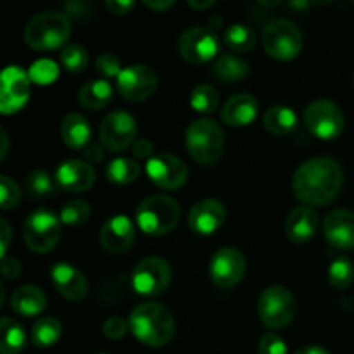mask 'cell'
Returning <instances> with one entry per match:
<instances>
[{
	"instance_id": "38",
	"label": "cell",
	"mask_w": 354,
	"mask_h": 354,
	"mask_svg": "<svg viewBox=\"0 0 354 354\" xmlns=\"http://www.w3.org/2000/svg\"><path fill=\"white\" fill-rule=\"evenodd\" d=\"M30 80L37 85H50L52 82H55L59 76V68L55 62L48 61V59H41L37 61L28 71Z\"/></svg>"
},
{
	"instance_id": "31",
	"label": "cell",
	"mask_w": 354,
	"mask_h": 354,
	"mask_svg": "<svg viewBox=\"0 0 354 354\" xmlns=\"http://www.w3.org/2000/svg\"><path fill=\"white\" fill-rule=\"evenodd\" d=\"M223 41L234 52L244 54L256 47V33L245 24H232L223 31Z\"/></svg>"
},
{
	"instance_id": "25",
	"label": "cell",
	"mask_w": 354,
	"mask_h": 354,
	"mask_svg": "<svg viewBox=\"0 0 354 354\" xmlns=\"http://www.w3.org/2000/svg\"><path fill=\"white\" fill-rule=\"evenodd\" d=\"M61 137L64 144L75 151L86 149L92 137L88 120L80 113H69L61 123Z\"/></svg>"
},
{
	"instance_id": "50",
	"label": "cell",
	"mask_w": 354,
	"mask_h": 354,
	"mask_svg": "<svg viewBox=\"0 0 354 354\" xmlns=\"http://www.w3.org/2000/svg\"><path fill=\"white\" fill-rule=\"evenodd\" d=\"M296 354H330L327 349L320 348V346H306V348H301Z\"/></svg>"
},
{
	"instance_id": "13",
	"label": "cell",
	"mask_w": 354,
	"mask_h": 354,
	"mask_svg": "<svg viewBox=\"0 0 354 354\" xmlns=\"http://www.w3.org/2000/svg\"><path fill=\"white\" fill-rule=\"evenodd\" d=\"M245 273V258L239 249L221 248L209 261V279L220 289H232Z\"/></svg>"
},
{
	"instance_id": "10",
	"label": "cell",
	"mask_w": 354,
	"mask_h": 354,
	"mask_svg": "<svg viewBox=\"0 0 354 354\" xmlns=\"http://www.w3.org/2000/svg\"><path fill=\"white\" fill-rule=\"evenodd\" d=\"M171 283V266L166 259L151 256L138 263L131 273V286L140 296H159Z\"/></svg>"
},
{
	"instance_id": "14",
	"label": "cell",
	"mask_w": 354,
	"mask_h": 354,
	"mask_svg": "<svg viewBox=\"0 0 354 354\" xmlns=\"http://www.w3.org/2000/svg\"><path fill=\"white\" fill-rule=\"evenodd\" d=\"M158 75L151 66L131 64L118 76V90L127 100L140 102L152 97L158 88Z\"/></svg>"
},
{
	"instance_id": "9",
	"label": "cell",
	"mask_w": 354,
	"mask_h": 354,
	"mask_svg": "<svg viewBox=\"0 0 354 354\" xmlns=\"http://www.w3.org/2000/svg\"><path fill=\"white\" fill-rule=\"evenodd\" d=\"M304 124L315 137L322 138V140H334L344 130L346 118L337 104L327 99H320L306 107Z\"/></svg>"
},
{
	"instance_id": "8",
	"label": "cell",
	"mask_w": 354,
	"mask_h": 354,
	"mask_svg": "<svg viewBox=\"0 0 354 354\" xmlns=\"http://www.w3.org/2000/svg\"><path fill=\"white\" fill-rule=\"evenodd\" d=\"M258 315L263 325L268 328L287 327L296 315V299L292 292L282 286L265 289L258 301Z\"/></svg>"
},
{
	"instance_id": "17",
	"label": "cell",
	"mask_w": 354,
	"mask_h": 354,
	"mask_svg": "<svg viewBox=\"0 0 354 354\" xmlns=\"http://www.w3.org/2000/svg\"><path fill=\"white\" fill-rule=\"evenodd\" d=\"M227 220L225 204L216 199H203L189 213V227L197 235H211L220 230Z\"/></svg>"
},
{
	"instance_id": "7",
	"label": "cell",
	"mask_w": 354,
	"mask_h": 354,
	"mask_svg": "<svg viewBox=\"0 0 354 354\" xmlns=\"http://www.w3.org/2000/svg\"><path fill=\"white\" fill-rule=\"evenodd\" d=\"M61 220L47 209L33 211L23 227L24 242L37 254H47L61 239Z\"/></svg>"
},
{
	"instance_id": "19",
	"label": "cell",
	"mask_w": 354,
	"mask_h": 354,
	"mask_svg": "<svg viewBox=\"0 0 354 354\" xmlns=\"http://www.w3.org/2000/svg\"><path fill=\"white\" fill-rule=\"evenodd\" d=\"M95 182V169L82 159H68L55 169V183L66 192H85Z\"/></svg>"
},
{
	"instance_id": "30",
	"label": "cell",
	"mask_w": 354,
	"mask_h": 354,
	"mask_svg": "<svg viewBox=\"0 0 354 354\" xmlns=\"http://www.w3.org/2000/svg\"><path fill=\"white\" fill-rule=\"evenodd\" d=\"M62 325L57 318L45 317L35 322L31 328V342L37 348H52L61 339Z\"/></svg>"
},
{
	"instance_id": "2",
	"label": "cell",
	"mask_w": 354,
	"mask_h": 354,
	"mask_svg": "<svg viewBox=\"0 0 354 354\" xmlns=\"http://www.w3.org/2000/svg\"><path fill=\"white\" fill-rule=\"evenodd\" d=\"M130 330L137 341L151 348L168 344L175 334V318L171 311L159 303H142L131 311Z\"/></svg>"
},
{
	"instance_id": "45",
	"label": "cell",
	"mask_w": 354,
	"mask_h": 354,
	"mask_svg": "<svg viewBox=\"0 0 354 354\" xmlns=\"http://www.w3.org/2000/svg\"><path fill=\"white\" fill-rule=\"evenodd\" d=\"M135 3L133 2H118V0H107L106 2V9L109 10L111 14H114V16H124V14L130 12L131 9H133Z\"/></svg>"
},
{
	"instance_id": "52",
	"label": "cell",
	"mask_w": 354,
	"mask_h": 354,
	"mask_svg": "<svg viewBox=\"0 0 354 354\" xmlns=\"http://www.w3.org/2000/svg\"><path fill=\"white\" fill-rule=\"evenodd\" d=\"M2 154H0V159H6L7 156V151H9V135H7L6 128H2Z\"/></svg>"
},
{
	"instance_id": "20",
	"label": "cell",
	"mask_w": 354,
	"mask_h": 354,
	"mask_svg": "<svg viewBox=\"0 0 354 354\" xmlns=\"http://www.w3.org/2000/svg\"><path fill=\"white\" fill-rule=\"evenodd\" d=\"M135 241L133 221L128 216L118 214L109 218L100 230V244L111 254H121L128 251Z\"/></svg>"
},
{
	"instance_id": "48",
	"label": "cell",
	"mask_w": 354,
	"mask_h": 354,
	"mask_svg": "<svg viewBox=\"0 0 354 354\" xmlns=\"http://www.w3.org/2000/svg\"><path fill=\"white\" fill-rule=\"evenodd\" d=\"M144 3H145V7L156 10V12H162V10H168L169 7L175 6V2H173V0H161V2H149V0H145Z\"/></svg>"
},
{
	"instance_id": "16",
	"label": "cell",
	"mask_w": 354,
	"mask_h": 354,
	"mask_svg": "<svg viewBox=\"0 0 354 354\" xmlns=\"http://www.w3.org/2000/svg\"><path fill=\"white\" fill-rule=\"evenodd\" d=\"M147 175L154 185L165 190H176L185 185L189 178V168L180 158L173 154H159L149 159Z\"/></svg>"
},
{
	"instance_id": "34",
	"label": "cell",
	"mask_w": 354,
	"mask_h": 354,
	"mask_svg": "<svg viewBox=\"0 0 354 354\" xmlns=\"http://www.w3.org/2000/svg\"><path fill=\"white\" fill-rule=\"evenodd\" d=\"M24 189H26V194L31 199H44V197H50L54 194L55 185L54 180L48 176L47 171L33 169L24 180Z\"/></svg>"
},
{
	"instance_id": "36",
	"label": "cell",
	"mask_w": 354,
	"mask_h": 354,
	"mask_svg": "<svg viewBox=\"0 0 354 354\" xmlns=\"http://www.w3.org/2000/svg\"><path fill=\"white\" fill-rule=\"evenodd\" d=\"M61 64L69 73H82L88 66V50L80 44H69L61 52Z\"/></svg>"
},
{
	"instance_id": "51",
	"label": "cell",
	"mask_w": 354,
	"mask_h": 354,
	"mask_svg": "<svg viewBox=\"0 0 354 354\" xmlns=\"http://www.w3.org/2000/svg\"><path fill=\"white\" fill-rule=\"evenodd\" d=\"M214 0H204V2H196V0H189V7L197 10H204V9H209V7L214 6Z\"/></svg>"
},
{
	"instance_id": "24",
	"label": "cell",
	"mask_w": 354,
	"mask_h": 354,
	"mask_svg": "<svg viewBox=\"0 0 354 354\" xmlns=\"http://www.w3.org/2000/svg\"><path fill=\"white\" fill-rule=\"evenodd\" d=\"M47 308V296L35 286H23L10 296V310L21 317H38Z\"/></svg>"
},
{
	"instance_id": "53",
	"label": "cell",
	"mask_w": 354,
	"mask_h": 354,
	"mask_svg": "<svg viewBox=\"0 0 354 354\" xmlns=\"http://www.w3.org/2000/svg\"><path fill=\"white\" fill-rule=\"evenodd\" d=\"M93 354H109V353H93Z\"/></svg>"
},
{
	"instance_id": "29",
	"label": "cell",
	"mask_w": 354,
	"mask_h": 354,
	"mask_svg": "<svg viewBox=\"0 0 354 354\" xmlns=\"http://www.w3.org/2000/svg\"><path fill=\"white\" fill-rule=\"evenodd\" d=\"M26 348V332L9 317L0 320V354H19Z\"/></svg>"
},
{
	"instance_id": "3",
	"label": "cell",
	"mask_w": 354,
	"mask_h": 354,
	"mask_svg": "<svg viewBox=\"0 0 354 354\" xmlns=\"http://www.w3.org/2000/svg\"><path fill=\"white\" fill-rule=\"evenodd\" d=\"M24 41L35 50H54L62 47L71 37V23L64 12L44 10L28 21Z\"/></svg>"
},
{
	"instance_id": "33",
	"label": "cell",
	"mask_w": 354,
	"mask_h": 354,
	"mask_svg": "<svg viewBox=\"0 0 354 354\" xmlns=\"http://www.w3.org/2000/svg\"><path fill=\"white\" fill-rule=\"evenodd\" d=\"M218 104H220V95H218L216 88L207 85V83L197 85L192 90V93H190V106L194 107V111L201 114L214 113Z\"/></svg>"
},
{
	"instance_id": "28",
	"label": "cell",
	"mask_w": 354,
	"mask_h": 354,
	"mask_svg": "<svg viewBox=\"0 0 354 354\" xmlns=\"http://www.w3.org/2000/svg\"><path fill=\"white\" fill-rule=\"evenodd\" d=\"M263 124L273 135H289L297 127V114L286 106H273L263 116Z\"/></svg>"
},
{
	"instance_id": "43",
	"label": "cell",
	"mask_w": 354,
	"mask_h": 354,
	"mask_svg": "<svg viewBox=\"0 0 354 354\" xmlns=\"http://www.w3.org/2000/svg\"><path fill=\"white\" fill-rule=\"evenodd\" d=\"M21 272H23V268H21V263L16 258H9V256L2 258V275L7 280L19 279Z\"/></svg>"
},
{
	"instance_id": "37",
	"label": "cell",
	"mask_w": 354,
	"mask_h": 354,
	"mask_svg": "<svg viewBox=\"0 0 354 354\" xmlns=\"http://www.w3.org/2000/svg\"><path fill=\"white\" fill-rule=\"evenodd\" d=\"M328 282L335 289H348L354 282V266L348 258H337L328 266Z\"/></svg>"
},
{
	"instance_id": "32",
	"label": "cell",
	"mask_w": 354,
	"mask_h": 354,
	"mask_svg": "<svg viewBox=\"0 0 354 354\" xmlns=\"http://www.w3.org/2000/svg\"><path fill=\"white\" fill-rule=\"evenodd\" d=\"M106 175L109 182L116 183V185H128V183L135 182L138 178L140 166H138L137 161L130 158H116L114 161L109 162Z\"/></svg>"
},
{
	"instance_id": "11",
	"label": "cell",
	"mask_w": 354,
	"mask_h": 354,
	"mask_svg": "<svg viewBox=\"0 0 354 354\" xmlns=\"http://www.w3.org/2000/svg\"><path fill=\"white\" fill-rule=\"evenodd\" d=\"M99 137L107 151L121 152L137 137V121L127 111H113L102 120L99 128Z\"/></svg>"
},
{
	"instance_id": "35",
	"label": "cell",
	"mask_w": 354,
	"mask_h": 354,
	"mask_svg": "<svg viewBox=\"0 0 354 354\" xmlns=\"http://www.w3.org/2000/svg\"><path fill=\"white\" fill-rule=\"evenodd\" d=\"M90 218V206L86 201L83 199H73L62 206L61 213H59V220L62 225H69V227H78V225L86 223Z\"/></svg>"
},
{
	"instance_id": "39",
	"label": "cell",
	"mask_w": 354,
	"mask_h": 354,
	"mask_svg": "<svg viewBox=\"0 0 354 354\" xmlns=\"http://www.w3.org/2000/svg\"><path fill=\"white\" fill-rule=\"evenodd\" d=\"M21 201V189L12 178L7 175L0 176V204L3 211L16 207Z\"/></svg>"
},
{
	"instance_id": "44",
	"label": "cell",
	"mask_w": 354,
	"mask_h": 354,
	"mask_svg": "<svg viewBox=\"0 0 354 354\" xmlns=\"http://www.w3.org/2000/svg\"><path fill=\"white\" fill-rule=\"evenodd\" d=\"M133 154L138 159H152L154 158V144L147 138H140L133 144Z\"/></svg>"
},
{
	"instance_id": "18",
	"label": "cell",
	"mask_w": 354,
	"mask_h": 354,
	"mask_svg": "<svg viewBox=\"0 0 354 354\" xmlns=\"http://www.w3.org/2000/svg\"><path fill=\"white\" fill-rule=\"evenodd\" d=\"M325 241L337 251L354 249V213L349 209H335L324 221Z\"/></svg>"
},
{
	"instance_id": "54",
	"label": "cell",
	"mask_w": 354,
	"mask_h": 354,
	"mask_svg": "<svg viewBox=\"0 0 354 354\" xmlns=\"http://www.w3.org/2000/svg\"><path fill=\"white\" fill-rule=\"evenodd\" d=\"M353 83H354V80H353Z\"/></svg>"
},
{
	"instance_id": "47",
	"label": "cell",
	"mask_w": 354,
	"mask_h": 354,
	"mask_svg": "<svg viewBox=\"0 0 354 354\" xmlns=\"http://www.w3.org/2000/svg\"><path fill=\"white\" fill-rule=\"evenodd\" d=\"M85 158L88 159L90 162H99V161H102V158H104L102 147H99V145H95V144L88 145V147L85 149Z\"/></svg>"
},
{
	"instance_id": "40",
	"label": "cell",
	"mask_w": 354,
	"mask_h": 354,
	"mask_svg": "<svg viewBox=\"0 0 354 354\" xmlns=\"http://www.w3.org/2000/svg\"><path fill=\"white\" fill-rule=\"evenodd\" d=\"M95 71L104 78H118L121 75V62L118 55L114 54H102L95 61Z\"/></svg>"
},
{
	"instance_id": "22",
	"label": "cell",
	"mask_w": 354,
	"mask_h": 354,
	"mask_svg": "<svg viewBox=\"0 0 354 354\" xmlns=\"http://www.w3.org/2000/svg\"><path fill=\"white\" fill-rule=\"evenodd\" d=\"M259 104L251 93H237L225 102L221 109V121L228 127H248L256 120Z\"/></svg>"
},
{
	"instance_id": "12",
	"label": "cell",
	"mask_w": 354,
	"mask_h": 354,
	"mask_svg": "<svg viewBox=\"0 0 354 354\" xmlns=\"http://www.w3.org/2000/svg\"><path fill=\"white\" fill-rule=\"evenodd\" d=\"M178 50L185 61L203 64L220 52V38L211 28L194 26L183 31L178 40Z\"/></svg>"
},
{
	"instance_id": "26",
	"label": "cell",
	"mask_w": 354,
	"mask_h": 354,
	"mask_svg": "<svg viewBox=\"0 0 354 354\" xmlns=\"http://www.w3.org/2000/svg\"><path fill=\"white\" fill-rule=\"evenodd\" d=\"M113 99V86L106 80H92L86 82L78 90L80 106L88 111H97L106 107Z\"/></svg>"
},
{
	"instance_id": "4",
	"label": "cell",
	"mask_w": 354,
	"mask_h": 354,
	"mask_svg": "<svg viewBox=\"0 0 354 354\" xmlns=\"http://www.w3.org/2000/svg\"><path fill=\"white\" fill-rule=\"evenodd\" d=\"M185 145L194 161L203 166L214 165L223 152V130L216 121L201 118L187 128Z\"/></svg>"
},
{
	"instance_id": "6",
	"label": "cell",
	"mask_w": 354,
	"mask_h": 354,
	"mask_svg": "<svg viewBox=\"0 0 354 354\" xmlns=\"http://www.w3.org/2000/svg\"><path fill=\"white\" fill-rule=\"evenodd\" d=\"M263 48L277 61H290L303 48V35L289 19H275L263 30Z\"/></svg>"
},
{
	"instance_id": "1",
	"label": "cell",
	"mask_w": 354,
	"mask_h": 354,
	"mask_svg": "<svg viewBox=\"0 0 354 354\" xmlns=\"http://www.w3.org/2000/svg\"><path fill=\"white\" fill-rule=\"evenodd\" d=\"M344 173L332 158H315L303 162L292 178V190L303 206H327L341 192Z\"/></svg>"
},
{
	"instance_id": "15",
	"label": "cell",
	"mask_w": 354,
	"mask_h": 354,
	"mask_svg": "<svg viewBox=\"0 0 354 354\" xmlns=\"http://www.w3.org/2000/svg\"><path fill=\"white\" fill-rule=\"evenodd\" d=\"M30 75L17 66L3 69L0 78V111L2 114L17 113L30 97Z\"/></svg>"
},
{
	"instance_id": "41",
	"label": "cell",
	"mask_w": 354,
	"mask_h": 354,
	"mask_svg": "<svg viewBox=\"0 0 354 354\" xmlns=\"http://www.w3.org/2000/svg\"><path fill=\"white\" fill-rule=\"evenodd\" d=\"M259 354H287V346L280 335L268 332L259 339Z\"/></svg>"
},
{
	"instance_id": "46",
	"label": "cell",
	"mask_w": 354,
	"mask_h": 354,
	"mask_svg": "<svg viewBox=\"0 0 354 354\" xmlns=\"http://www.w3.org/2000/svg\"><path fill=\"white\" fill-rule=\"evenodd\" d=\"M0 237H2V249H0V256L6 258L7 249H9L10 239H12V228L7 223V220H0Z\"/></svg>"
},
{
	"instance_id": "49",
	"label": "cell",
	"mask_w": 354,
	"mask_h": 354,
	"mask_svg": "<svg viewBox=\"0 0 354 354\" xmlns=\"http://www.w3.org/2000/svg\"><path fill=\"white\" fill-rule=\"evenodd\" d=\"M66 7H68L69 14H73V16H76V17L85 16V10L88 9V6L83 2H71V3H68Z\"/></svg>"
},
{
	"instance_id": "23",
	"label": "cell",
	"mask_w": 354,
	"mask_h": 354,
	"mask_svg": "<svg viewBox=\"0 0 354 354\" xmlns=\"http://www.w3.org/2000/svg\"><path fill=\"white\" fill-rule=\"evenodd\" d=\"M318 230V214L310 206H297L289 213L286 221V234L289 241L304 244L315 237Z\"/></svg>"
},
{
	"instance_id": "5",
	"label": "cell",
	"mask_w": 354,
	"mask_h": 354,
	"mask_svg": "<svg viewBox=\"0 0 354 354\" xmlns=\"http://www.w3.org/2000/svg\"><path fill=\"white\" fill-rule=\"evenodd\" d=\"M180 221V206L173 197L158 194L140 203L137 209V223L144 234L161 237L169 234Z\"/></svg>"
},
{
	"instance_id": "42",
	"label": "cell",
	"mask_w": 354,
	"mask_h": 354,
	"mask_svg": "<svg viewBox=\"0 0 354 354\" xmlns=\"http://www.w3.org/2000/svg\"><path fill=\"white\" fill-rule=\"evenodd\" d=\"M128 328H130V324H128L124 318L121 317H111L107 318L106 324H104V335L107 339H113V341H118V339H123L127 335Z\"/></svg>"
},
{
	"instance_id": "21",
	"label": "cell",
	"mask_w": 354,
	"mask_h": 354,
	"mask_svg": "<svg viewBox=\"0 0 354 354\" xmlns=\"http://www.w3.org/2000/svg\"><path fill=\"white\" fill-rule=\"evenodd\" d=\"M50 275L57 292L68 301L78 303L88 294V282H86L85 275L69 263L61 261L54 265Z\"/></svg>"
},
{
	"instance_id": "27",
	"label": "cell",
	"mask_w": 354,
	"mask_h": 354,
	"mask_svg": "<svg viewBox=\"0 0 354 354\" xmlns=\"http://www.w3.org/2000/svg\"><path fill=\"white\" fill-rule=\"evenodd\" d=\"M213 73L220 82L234 83L244 80L251 73V66L234 54H221L214 62Z\"/></svg>"
}]
</instances>
